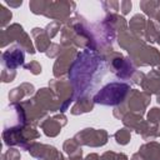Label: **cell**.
Returning a JSON list of instances; mask_svg holds the SVG:
<instances>
[{"label":"cell","instance_id":"obj_1","mask_svg":"<svg viewBox=\"0 0 160 160\" xmlns=\"http://www.w3.org/2000/svg\"><path fill=\"white\" fill-rule=\"evenodd\" d=\"M30 10L34 14H41L56 21H64L75 8L72 1H30Z\"/></svg>","mask_w":160,"mask_h":160},{"label":"cell","instance_id":"obj_2","mask_svg":"<svg viewBox=\"0 0 160 160\" xmlns=\"http://www.w3.org/2000/svg\"><path fill=\"white\" fill-rule=\"evenodd\" d=\"M131 91L130 86L124 82H111L104 86L95 96L94 102L102 104V105H119L121 104L129 92Z\"/></svg>","mask_w":160,"mask_h":160},{"label":"cell","instance_id":"obj_3","mask_svg":"<svg viewBox=\"0 0 160 160\" xmlns=\"http://www.w3.org/2000/svg\"><path fill=\"white\" fill-rule=\"evenodd\" d=\"M79 144L88 145V146H101L108 141V132L105 130H96V129H84L82 131L78 132L74 138Z\"/></svg>","mask_w":160,"mask_h":160},{"label":"cell","instance_id":"obj_4","mask_svg":"<svg viewBox=\"0 0 160 160\" xmlns=\"http://www.w3.org/2000/svg\"><path fill=\"white\" fill-rule=\"evenodd\" d=\"M126 101H128V108L130 109V112L142 115V112L145 111V108L150 101V94L145 91L131 90L129 92Z\"/></svg>","mask_w":160,"mask_h":160},{"label":"cell","instance_id":"obj_5","mask_svg":"<svg viewBox=\"0 0 160 160\" xmlns=\"http://www.w3.org/2000/svg\"><path fill=\"white\" fill-rule=\"evenodd\" d=\"M75 56H76V50L72 48L62 51L54 65V75L56 78H60L64 74H66L71 69V65L75 61Z\"/></svg>","mask_w":160,"mask_h":160},{"label":"cell","instance_id":"obj_6","mask_svg":"<svg viewBox=\"0 0 160 160\" xmlns=\"http://www.w3.org/2000/svg\"><path fill=\"white\" fill-rule=\"evenodd\" d=\"M1 60H2L4 69L15 70L19 66L24 65V51H22L21 48L14 46V48H11V49H9V50L2 52Z\"/></svg>","mask_w":160,"mask_h":160},{"label":"cell","instance_id":"obj_7","mask_svg":"<svg viewBox=\"0 0 160 160\" xmlns=\"http://www.w3.org/2000/svg\"><path fill=\"white\" fill-rule=\"evenodd\" d=\"M29 152L34 158L42 159V160H64L62 155L54 146H50V145H42V144L34 142L29 148Z\"/></svg>","mask_w":160,"mask_h":160},{"label":"cell","instance_id":"obj_8","mask_svg":"<svg viewBox=\"0 0 160 160\" xmlns=\"http://www.w3.org/2000/svg\"><path fill=\"white\" fill-rule=\"evenodd\" d=\"M65 124H66V118L62 114H60V115H55L54 118H46L44 121H41L40 126L44 130L45 135L56 136Z\"/></svg>","mask_w":160,"mask_h":160},{"label":"cell","instance_id":"obj_9","mask_svg":"<svg viewBox=\"0 0 160 160\" xmlns=\"http://www.w3.org/2000/svg\"><path fill=\"white\" fill-rule=\"evenodd\" d=\"M141 88L148 94H159L160 92V74L156 70H152L144 78L141 82Z\"/></svg>","mask_w":160,"mask_h":160},{"label":"cell","instance_id":"obj_10","mask_svg":"<svg viewBox=\"0 0 160 160\" xmlns=\"http://www.w3.org/2000/svg\"><path fill=\"white\" fill-rule=\"evenodd\" d=\"M22 32H24V29L19 24H12L8 29L1 30V48H4L9 42L18 41L22 35Z\"/></svg>","mask_w":160,"mask_h":160},{"label":"cell","instance_id":"obj_11","mask_svg":"<svg viewBox=\"0 0 160 160\" xmlns=\"http://www.w3.org/2000/svg\"><path fill=\"white\" fill-rule=\"evenodd\" d=\"M31 36L35 41V45H36V49L41 52H46V50L49 49V46L51 45L50 44V38L48 36L46 31L44 29H40V28H35L32 29L31 31Z\"/></svg>","mask_w":160,"mask_h":160},{"label":"cell","instance_id":"obj_12","mask_svg":"<svg viewBox=\"0 0 160 160\" xmlns=\"http://www.w3.org/2000/svg\"><path fill=\"white\" fill-rule=\"evenodd\" d=\"M139 154L145 160H160V144H158L156 141L144 144L139 149Z\"/></svg>","mask_w":160,"mask_h":160},{"label":"cell","instance_id":"obj_13","mask_svg":"<svg viewBox=\"0 0 160 160\" xmlns=\"http://www.w3.org/2000/svg\"><path fill=\"white\" fill-rule=\"evenodd\" d=\"M129 26H130V31L134 35H136L138 38H144L146 30V21L142 15L140 14L134 15L129 22Z\"/></svg>","mask_w":160,"mask_h":160},{"label":"cell","instance_id":"obj_14","mask_svg":"<svg viewBox=\"0 0 160 160\" xmlns=\"http://www.w3.org/2000/svg\"><path fill=\"white\" fill-rule=\"evenodd\" d=\"M34 92V86L31 84H28V82H24L21 84L20 86L12 89L10 92H9V99L12 101V102H16V101H20L24 96H29Z\"/></svg>","mask_w":160,"mask_h":160},{"label":"cell","instance_id":"obj_15","mask_svg":"<svg viewBox=\"0 0 160 160\" xmlns=\"http://www.w3.org/2000/svg\"><path fill=\"white\" fill-rule=\"evenodd\" d=\"M94 108V101H91L90 98H82V99H78L76 104L72 106L71 109V114L78 115V114H82V112H88L91 111Z\"/></svg>","mask_w":160,"mask_h":160},{"label":"cell","instance_id":"obj_16","mask_svg":"<svg viewBox=\"0 0 160 160\" xmlns=\"http://www.w3.org/2000/svg\"><path fill=\"white\" fill-rule=\"evenodd\" d=\"M64 150L70 156H81V154H82L81 148H80V144L75 139H68L64 142Z\"/></svg>","mask_w":160,"mask_h":160},{"label":"cell","instance_id":"obj_17","mask_svg":"<svg viewBox=\"0 0 160 160\" xmlns=\"http://www.w3.org/2000/svg\"><path fill=\"white\" fill-rule=\"evenodd\" d=\"M130 136H131V135H130V130L126 129V128L118 130V131L115 132V135H114V138L116 139V142L120 144V145L128 144L129 140H130Z\"/></svg>","mask_w":160,"mask_h":160},{"label":"cell","instance_id":"obj_18","mask_svg":"<svg viewBox=\"0 0 160 160\" xmlns=\"http://www.w3.org/2000/svg\"><path fill=\"white\" fill-rule=\"evenodd\" d=\"M11 16H12L11 11H10L9 9H6L4 5H1V6H0V25H1L2 28L10 21Z\"/></svg>","mask_w":160,"mask_h":160},{"label":"cell","instance_id":"obj_19","mask_svg":"<svg viewBox=\"0 0 160 160\" xmlns=\"http://www.w3.org/2000/svg\"><path fill=\"white\" fill-rule=\"evenodd\" d=\"M148 121L152 125H159L160 122V109L152 108L148 114Z\"/></svg>","mask_w":160,"mask_h":160},{"label":"cell","instance_id":"obj_20","mask_svg":"<svg viewBox=\"0 0 160 160\" xmlns=\"http://www.w3.org/2000/svg\"><path fill=\"white\" fill-rule=\"evenodd\" d=\"M60 30V21H52V22H50L48 26H46V29H45V31H46V34H48V36L51 39V38H54L55 35H56V32Z\"/></svg>","mask_w":160,"mask_h":160},{"label":"cell","instance_id":"obj_21","mask_svg":"<svg viewBox=\"0 0 160 160\" xmlns=\"http://www.w3.org/2000/svg\"><path fill=\"white\" fill-rule=\"evenodd\" d=\"M100 160H128V156L124 154H115L112 151H108L100 158Z\"/></svg>","mask_w":160,"mask_h":160},{"label":"cell","instance_id":"obj_22","mask_svg":"<svg viewBox=\"0 0 160 160\" xmlns=\"http://www.w3.org/2000/svg\"><path fill=\"white\" fill-rule=\"evenodd\" d=\"M24 68L28 69L29 71H31L34 75H38V74L41 72V66H40V64L38 61H30L29 64L24 65Z\"/></svg>","mask_w":160,"mask_h":160},{"label":"cell","instance_id":"obj_23","mask_svg":"<svg viewBox=\"0 0 160 160\" xmlns=\"http://www.w3.org/2000/svg\"><path fill=\"white\" fill-rule=\"evenodd\" d=\"M16 72L15 70H8V69H4L2 72H1V80L4 82H9V81H12L14 78H15Z\"/></svg>","mask_w":160,"mask_h":160},{"label":"cell","instance_id":"obj_24","mask_svg":"<svg viewBox=\"0 0 160 160\" xmlns=\"http://www.w3.org/2000/svg\"><path fill=\"white\" fill-rule=\"evenodd\" d=\"M102 6H104V9L106 11H110V10L118 11L120 9V2L119 1H104L102 2Z\"/></svg>","mask_w":160,"mask_h":160},{"label":"cell","instance_id":"obj_25","mask_svg":"<svg viewBox=\"0 0 160 160\" xmlns=\"http://www.w3.org/2000/svg\"><path fill=\"white\" fill-rule=\"evenodd\" d=\"M60 46L58 45V44H51L50 46H49V49L46 50V55L49 56V58H54V56H56V55H60Z\"/></svg>","mask_w":160,"mask_h":160},{"label":"cell","instance_id":"obj_26","mask_svg":"<svg viewBox=\"0 0 160 160\" xmlns=\"http://www.w3.org/2000/svg\"><path fill=\"white\" fill-rule=\"evenodd\" d=\"M4 156L8 158V160H20V152L16 149H9Z\"/></svg>","mask_w":160,"mask_h":160},{"label":"cell","instance_id":"obj_27","mask_svg":"<svg viewBox=\"0 0 160 160\" xmlns=\"http://www.w3.org/2000/svg\"><path fill=\"white\" fill-rule=\"evenodd\" d=\"M131 6H132L131 1H120V10L122 14H128L129 10L131 9Z\"/></svg>","mask_w":160,"mask_h":160},{"label":"cell","instance_id":"obj_28","mask_svg":"<svg viewBox=\"0 0 160 160\" xmlns=\"http://www.w3.org/2000/svg\"><path fill=\"white\" fill-rule=\"evenodd\" d=\"M85 160H100V159H99V156H98L96 154H90V155L86 156Z\"/></svg>","mask_w":160,"mask_h":160},{"label":"cell","instance_id":"obj_29","mask_svg":"<svg viewBox=\"0 0 160 160\" xmlns=\"http://www.w3.org/2000/svg\"><path fill=\"white\" fill-rule=\"evenodd\" d=\"M131 160H145V159H144V158H142V156H141V155L138 152V154H134V155H132Z\"/></svg>","mask_w":160,"mask_h":160},{"label":"cell","instance_id":"obj_30","mask_svg":"<svg viewBox=\"0 0 160 160\" xmlns=\"http://www.w3.org/2000/svg\"><path fill=\"white\" fill-rule=\"evenodd\" d=\"M6 4H9L10 6H14V8H16V6H20V5L22 4V1H21V0H20V1H18V2H9V1H8Z\"/></svg>","mask_w":160,"mask_h":160},{"label":"cell","instance_id":"obj_31","mask_svg":"<svg viewBox=\"0 0 160 160\" xmlns=\"http://www.w3.org/2000/svg\"><path fill=\"white\" fill-rule=\"evenodd\" d=\"M155 70H156V71H158V72H159V74H160V62H159V64H158V68H156V69H155Z\"/></svg>","mask_w":160,"mask_h":160},{"label":"cell","instance_id":"obj_32","mask_svg":"<svg viewBox=\"0 0 160 160\" xmlns=\"http://www.w3.org/2000/svg\"><path fill=\"white\" fill-rule=\"evenodd\" d=\"M158 102L160 104V95H158Z\"/></svg>","mask_w":160,"mask_h":160}]
</instances>
